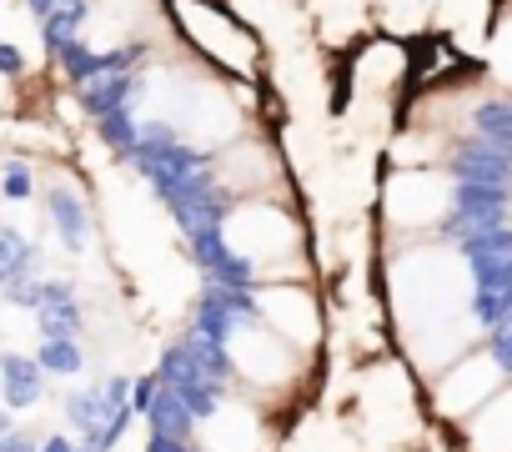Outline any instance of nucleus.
Here are the masks:
<instances>
[{"label": "nucleus", "mask_w": 512, "mask_h": 452, "mask_svg": "<svg viewBox=\"0 0 512 452\" xmlns=\"http://www.w3.org/2000/svg\"><path fill=\"white\" fill-rule=\"evenodd\" d=\"M377 302L392 352L417 377H432L467 347L487 342L477 267L457 242H387V257L377 262Z\"/></svg>", "instance_id": "nucleus-1"}, {"label": "nucleus", "mask_w": 512, "mask_h": 452, "mask_svg": "<svg viewBox=\"0 0 512 452\" xmlns=\"http://www.w3.org/2000/svg\"><path fill=\"white\" fill-rule=\"evenodd\" d=\"M282 417L231 382L216 387L186 422V452H277Z\"/></svg>", "instance_id": "nucleus-7"}, {"label": "nucleus", "mask_w": 512, "mask_h": 452, "mask_svg": "<svg viewBox=\"0 0 512 452\" xmlns=\"http://www.w3.org/2000/svg\"><path fill=\"white\" fill-rule=\"evenodd\" d=\"M452 437H457V452H512V382Z\"/></svg>", "instance_id": "nucleus-8"}, {"label": "nucleus", "mask_w": 512, "mask_h": 452, "mask_svg": "<svg viewBox=\"0 0 512 452\" xmlns=\"http://www.w3.org/2000/svg\"><path fill=\"white\" fill-rule=\"evenodd\" d=\"M487 66H492V81H497L502 91H512V11H502V16H497V26H492Z\"/></svg>", "instance_id": "nucleus-9"}, {"label": "nucleus", "mask_w": 512, "mask_h": 452, "mask_svg": "<svg viewBox=\"0 0 512 452\" xmlns=\"http://www.w3.org/2000/svg\"><path fill=\"white\" fill-rule=\"evenodd\" d=\"M512 382L507 357L492 342L467 347L462 357H452L447 367H437L432 377H422V397H427V417L442 432H457L467 417H477L502 387Z\"/></svg>", "instance_id": "nucleus-5"}, {"label": "nucleus", "mask_w": 512, "mask_h": 452, "mask_svg": "<svg viewBox=\"0 0 512 452\" xmlns=\"http://www.w3.org/2000/svg\"><path fill=\"white\" fill-rule=\"evenodd\" d=\"M246 312L272 327L292 352L307 362H322L332 347V307L317 292V277H292V282H262L246 287Z\"/></svg>", "instance_id": "nucleus-6"}, {"label": "nucleus", "mask_w": 512, "mask_h": 452, "mask_svg": "<svg viewBox=\"0 0 512 452\" xmlns=\"http://www.w3.org/2000/svg\"><path fill=\"white\" fill-rule=\"evenodd\" d=\"M211 237H216L221 262H226L246 287L317 277L312 232H307V216H302V206H297L292 191L226 201V206L216 211Z\"/></svg>", "instance_id": "nucleus-2"}, {"label": "nucleus", "mask_w": 512, "mask_h": 452, "mask_svg": "<svg viewBox=\"0 0 512 452\" xmlns=\"http://www.w3.org/2000/svg\"><path fill=\"white\" fill-rule=\"evenodd\" d=\"M216 352H221V372L236 392L256 397L262 407H272L282 422L312 402L317 392V372L322 362H307L302 352H292L272 327H262L246 307L226 317L221 337H216Z\"/></svg>", "instance_id": "nucleus-4"}, {"label": "nucleus", "mask_w": 512, "mask_h": 452, "mask_svg": "<svg viewBox=\"0 0 512 452\" xmlns=\"http://www.w3.org/2000/svg\"><path fill=\"white\" fill-rule=\"evenodd\" d=\"M342 417L362 452H427L437 432V422L427 417L422 377L397 352H377L352 367Z\"/></svg>", "instance_id": "nucleus-3"}]
</instances>
